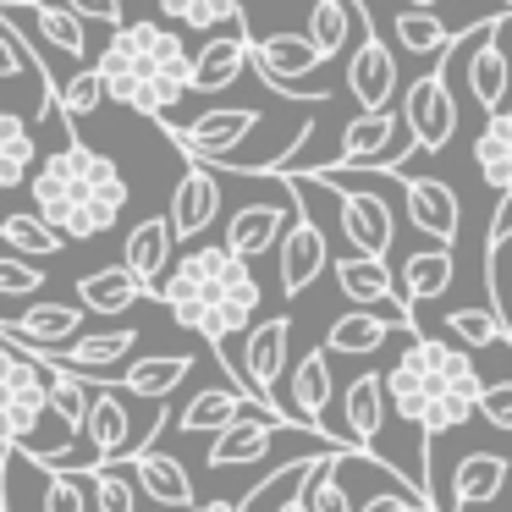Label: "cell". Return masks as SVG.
<instances>
[{"instance_id":"obj_31","label":"cell","mask_w":512,"mask_h":512,"mask_svg":"<svg viewBox=\"0 0 512 512\" xmlns=\"http://www.w3.org/2000/svg\"><path fill=\"white\" fill-rule=\"evenodd\" d=\"M342 413H347V430H353V446H375L380 441V424H386V391H380L375 369H364V375L347 380Z\"/></svg>"},{"instance_id":"obj_30","label":"cell","mask_w":512,"mask_h":512,"mask_svg":"<svg viewBox=\"0 0 512 512\" xmlns=\"http://www.w3.org/2000/svg\"><path fill=\"white\" fill-rule=\"evenodd\" d=\"M474 166H479V177H485L501 199H512V105L490 111L485 133L474 138Z\"/></svg>"},{"instance_id":"obj_51","label":"cell","mask_w":512,"mask_h":512,"mask_svg":"<svg viewBox=\"0 0 512 512\" xmlns=\"http://www.w3.org/2000/svg\"><path fill=\"white\" fill-rule=\"evenodd\" d=\"M0 512H12V496H6V501H0Z\"/></svg>"},{"instance_id":"obj_14","label":"cell","mask_w":512,"mask_h":512,"mask_svg":"<svg viewBox=\"0 0 512 512\" xmlns=\"http://www.w3.org/2000/svg\"><path fill=\"white\" fill-rule=\"evenodd\" d=\"M402 199H408L413 232L435 237V248H457V226H463V210H457L452 182H441V177H402Z\"/></svg>"},{"instance_id":"obj_37","label":"cell","mask_w":512,"mask_h":512,"mask_svg":"<svg viewBox=\"0 0 512 512\" xmlns=\"http://www.w3.org/2000/svg\"><path fill=\"white\" fill-rule=\"evenodd\" d=\"M34 468H45V463H34ZM56 474L83 479V490H89V507H100V512H138L133 479L111 474V468H78V463H67V468H56Z\"/></svg>"},{"instance_id":"obj_24","label":"cell","mask_w":512,"mask_h":512,"mask_svg":"<svg viewBox=\"0 0 512 512\" xmlns=\"http://www.w3.org/2000/svg\"><path fill=\"white\" fill-rule=\"evenodd\" d=\"M149 298H155V292H144L122 265H105V270H89V276H78V309H83V314H100V320H111V314H127L133 303H149Z\"/></svg>"},{"instance_id":"obj_5","label":"cell","mask_w":512,"mask_h":512,"mask_svg":"<svg viewBox=\"0 0 512 512\" xmlns=\"http://www.w3.org/2000/svg\"><path fill=\"white\" fill-rule=\"evenodd\" d=\"M452 72H446V61L435 72H424V78L408 83V94H402L397 105V122L402 133H408V144L419 149V155H441L446 144L457 138V100H452Z\"/></svg>"},{"instance_id":"obj_36","label":"cell","mask_w":512,"mask_h":512,"mask_svg":"<svg viewBox=\"0 0 512 512\" xmlns=\"http://www.w3.org/2000/svg\"><path fill=\"white\" fill-rule=\"evenodd\" d=\"M391 34H397V45L408 50V56H446V50H452V39H457L435 12H413V6H402V12H397Z\"/></svg>"},{"instance_id":"obj_46","label":"cell","mask_w":512,"mask_h":512,"mask_svg":"<svg viewBox=\"0 0 512 512\" xmlns=\"http://www.w3.org/2000/svg\"><path fill=\"white\" fill-rule=\"evenodd\" d=\"M78 23H105V28H122V0H61Z\"/></svg>"},{"instance_id":"obj_10","label":"cell","mask_w":512,"mask_h":512,"mask_svg":"<svg viewBox=\"0 0 512 512\" xmlns=\"http://www.w3.org/2000/svg\"><path fill=\"white\" fill-rule=\"evenodd\" d=\"M314 182H320V177H314ZM320 188H331V182H320ZM331 193H336L342 232H347V243H353V254L386 259L391 254V237H397V215H391V204L380 199V193H358V188H331Z\"/></svg>"},{"instance_id":"obj_38","label":"cell","mask_w":512,"mask_h":512,"mask_svg":"<svg viewBox=\"0 0 512 512\" xmlns=\"http://www.w3.org/2000/svg\"><path fill=\"white\" fill-rule=\"evenodd\" d=\"M0 243H12V254H17V259H56L61 248H67L45 221H39L34 210L6 215V221H0Z\"/></svg>"},{"instance_id":"obj_42","label":"cell","mask_w":512,"mask_h":512,"mask_svg":"<svg viewBox=\"0 0 512 512\" xmlns=\"http://www.w3.org/2000/svg\"><path fill=\"white\" fill-rule=\"evenodd\" d=\"M100 100H105V89H100V72H94V67H83V72H72V78L56 89V116H67V127H72L78 116L100 111Z\"/></svg>"},{"instance_id":"obj_2","label":"cell","mask_w":512,"mask_h":512,"mask_svg":"<svg viewBox=\"0 0 512 512\" xmlns=\"http://www.w3.org/2000/svg\"><path fill=\"white\" fill-rule=\"evenodd\" d=\"M28 188H34V215L61 243L105 237L122 221L127 199H133L122 166L111 155H100V149H89L78 133H67V144L56 155H45L28 171Z\"/></svg>"},{"instance_id":"obj_39","label":"cell","mask_w":512,"mask_h":512,"mask_svg":"<svg viewBox=\"0 0 512 512\" xmlns=\"http://www.w3.org/2000/svg\"><path fill=\"white\" fill-rule=\"evenodd\" d=\"M89 391H94V380L67 375V369H50V375H45V408L56 413L61 424H67V435H78V430H83V413H89Z\"/></svg>"},{"instance_id":"obj_48","label":"cell","mask_w":512,"mask_h":512,"mask_svg":"<svg viewBox=\"0 0 512 512\" xmlns=\"http://www.w3.org/2000/svg\"><path fill=\"white\" fill-rule=\"evenodd\" d=\"M292 485H298V479H292ZM276 512H309V501H303V490H292V496L287 501H281V507Z\"/></svg>"},{"instance_id":"obj_52","label":"cell","mask_w":512,"mask_h":512,"mask_svg":"<svg viewBox=\"0 0 512 512\" xmlns=\"http://www.w3.org/2000/svg\"><path fill=\"white\" fill-rule=\"evenodd\" d=\"M17 6H34V0H17Z\"/></svg>"},{"instance_id":"obj_17","label":"cell","mask_w":512,"mask_h":512,"mask_svg":"<svg viewBox=\"0 0 512 512\" xmlns=\"http://www.w3.org/2000/svg\"><path fill=\"white\" fill-rule=\"evenodd\" d=\"M347 94L358 100V116L386 111L391 94H397V61H391V50L380 45L375 34H364V45L347 61Z\"/></svg>"},{"instance_id":"obj_16","label":"cell","mask_w":512,"mask_h":512,"mask_svg":"<svg viewBox=\"0 0 512 512\" xmlns=\"http://www.w3.org/2000/svg\"><path fill=\"white\" fill-rule=\"evenodd\" d=\"M116 463H133V490H144L155 507H199V490H193L188 468L177 463L171 452H122Z\"/></svg>"},{"instance_id":"obj_12","label":"cell","mask_w":512,"mask_h":512,"mask_svg":"<svg viewBox=\"0 0 512 512\" xmlns=\"http://www.w3.org/2000/svg\"><path fill=\"white\" fill-rule=\"evenodd\" d=\"M215 215H221V182H215L210 166H193L188 160L177 193H171V210H166L171 243H199V237L215 226Z\"/></svg>"},{"instance_id":"obj_44","label":"cell","mask_w":512,"mask_h":512,"mask_svg":"<svg viewBox=\"0 0 512 512\" xmlns=\"http://www.w3.org/2000/svg\"><path fill=\"white\" fill-rule=\"evenodd\" d=\"M39 287H45V270L34 259H0V298H34Z\"/></svg>"},{"instance_id":"obj_47","label":"cell","mask_w":512,"mask_h":512,"mask_svg":"<svg viewBox=\"0 0 512 512\" xmlns=\"http://www.w3.org/2000/svg\"><path fill=\"white\" fill-rule=\"evenodd\" d=\"M188 512H254V507L237 496V501H199V507H188Z\"/></svg>"},{"instance_id":"obj_27","label":"cell","mask_w":512,"mask_h":512,"mask_svg":"<svg viewBox=\"0 0 512 512\" xmlns=\"http://www.w3.org/2000/svg\"><path fill=\"white\" fill-rule=\"evenodd\" d=\"M193 353H160V358H144V364H127L122 380L111 391H127V397H149V402H166L182 380L193 375Z\"/></svg>"},{"instance_id":"obj_7","label":"cell","mask_w":512,"mask_h":512,"mask_svg":"<svg viewBox=\"0 0 512 512\" xmlns=\"http://www.w3.org/2000/svg\"><path fill=\"white\" fill-rule=\"evenodd\" d=\"M254 127H259V111H248V105H215V111L193 116L188 127L166 122V133L193 166H226V160L237 155V144H243Z\"/></svg>"},{"instance_id":"obj_45","label":"cell","mask_w":512,"mask_h":512,"mask_svg":"<svg viewBox=\"0 0 512 512\" xmlns=\"http://www.w3.org/2000/svg\"><path fill=\"white\" fill-rule=\"evenodd\" d=\"M474 413H485L490 430H512V380H496V386L479 391V408Z\"/></svg>"},{"instance_id":"obj_49","label":"cell","mask_w":512,"mask_h":512,"mask_svg":"<svg viewBox=\"0 0 512 512\" xmlns=\"http://www.w3.org/2000/svg\"><path fill=\"white\" fill-rule=\"evenodd\" d=\"M6 468H12V452H0V501H6Z\"/></svg>"},{"instance_id":"obj_28","label":"cell","mask_w":512,"mask_h":512,"mask_svg":"<svg viewBox=\"0 0 512 512\" xmlns=\"http://www.w3.org/2000/svg\"><path fill=\"white\" fill-rule=\"evenodd\" d=\"M254 408V402L243 397V391H232V386H210V391H193V402L188 408H177L171 413V424H177L182 435H204V430H226L232 419H243V413ZM265 419V413H259Z\"/></svg>"},{"instance_id":"obj_15","label":"cell","mask_w":512,"mask_h":512,"mask_svg":"<svg viewBox=\"0 0 512 512\" xmlns=\"http://www.w3.org/2000/svg\"><path fill=\"white\" fill-rule=\"evenodd\" d=\"M248 67L270 83L276 94H287L298 78H309L314 67H325L314 56V45L303 34H265V39H248Z\"/></svg>"},{"instance_id":"obj_29","label":"cell","mask_w":512,"mask_h":512,"mask_svg":"<svg viewBox=\"0 0 512 512\" xmlns=\"http://www.w3.org/2000/svg\"><path fill=\"white\" fill-rule=\"evenodd\" d=\"M490 34H501V23H485V39H474V56H468V89L485 111H501L507 100V83H512V61L507 50L496 45Z\"/></svg>"},{"instance_id":"obj_26","label":"cell","mask_w":512,"mask_h":512,"mask_svg":"<svg viewBox=\"0 0 512 512\" xmlns=\"http://www.w3.org/2000/svg\"><path fill=\"white\" fill-rule=\"evenodd\" d=\"M397 331V325L386 320V314H375V309H347V314H336L331 320V331H325V358H336V353H347V358H369V353H380L386 347V336Z\"/></svg>"},{"instance_id":"obj_34","label":"cell","mask_w":512,"mask_h":512,"mask_svg":"<svg viewBox=\"0 0 512 512\" xmlns=\"http://www.w3.org/2000/svg\"><path fill=\"white\" fill-rule=\"evenodd\" d=\"M39 166V144H34V127L23 122L17 111L0 105V193H12L28 182V171Z\"/></svg>"},{"instance_id":"obj_41","label":"cell","mask_w":512,"mask_h":512,"mask_svg":"<svg viewBox=\"0 0 512 512\" xmlns=\"http://www.w3.org/2000/svg\"><path fill=\"white\" fill-rule=\"evenodd\" d=\"M446 336H457L463 347H512V325L501 320V309H452L446 314Z\"/></svg>"},{"instance_id":"obj_40","label":"cell","mask_w":512,"mask_h":512,"mask_svg":"<svg viewBox=\"0 0 512 512\" xmlns=\"http://www.w3.org/2000/svg\"><path fill=\"white\" fill-rule=\"evenodd\" d=\"M160 12L177 28H193V34H210V28L243 23V0H160Z\"/></svg>"},{"instance_id":"obj_3","label":"cell","mask_w":512,"mask_h":512,"mask_svg":"<svg viewBox=\"0 0 512 512\" xmlns=\"http://www.w3.org/2000/svg\"><path fill=\"white\" fill-rule=\"evenodd\" d=\"M155 298L171 309V320L182 331H193L210 353H226L237 331H248V320L265 303V287H259L254 265L232 259L221 243L188 248L177 265L166 270V287H155Z\"/></svg>"},{"instance_id":"obj_20","label":"cell","mask_w":512,"mask_h":512,"mask_svg":"<svg viewBox=\"0 0 512 512\" xmlns=\"http://www.w3.org/2000/svg\"><path fill=\"white\" fill-rule=\"evenodd\" d=\"M122 270H127V276H133L144 292H155V281L171 270V226H166V215H144V221L127 232Z\"/></svg>"},{"instance_id":"obj_4","label":"cell","mask_w":512,"mask_h":512,"mask_svg":"<svg viewBox=\"0 0 512 512\" xmlns=\"http://www.w3.org/2000/svg\"><path fill=\"white\" fill-rule=\"evenodd\" d=\"M100 89L105 100L127 105L138 116H171V105L193 94V56L182 45V34L160 23H122L111 39H105L100 61Z\"/></svg>"},{"instance_id":"obj_18","label":"cell","mask_w":512,"mask_h":512,"mask_svg":"<svg viewBox=\"0 0 512 512\" xmlns=\"http://www.w3.org/2000/svg\"><path fill=\"white\" fill-rule=\"evenodd\" d=\"M78 331H83V309L78 303H61V298H34L12 325H6V336L34 342V347H67V342H78Z\"/></svg>"},{"instance_id":"obj_13","label":"cell","mask_w":512,"mask_h":512,"mask_svg":"<svg viewBox=\"0 0 512 512\" xmlns=\"http://www.w3.org/2000/svg\"><path fill=\"white\" fill-rule=\"evenodd\" d=\"M292 221V193L287 199H259V204H243V210H232V221H226V237L221 248L232 259H243V265H254L259 254H270V248L281 243V232H287Z\"/></svg>"},{"instance_id":"obj_35","label":"cell","mask_w":512,"mask_h":512,"mask_svg":"<svg viewBox=\"0 0 512 512\" xmlns=\"http://www.w3.org/2000/svg\"><path fill=\"white\" fill-rule=\"evenodd\" d=\"M12 6H17V0H12ZM17 12L34 17L39 39H45V45H56L61 56H72V61L89 56V34H83V23L67 12V6H61V0H34V6H17Z\"/></svg>"},{"instance_id":"obj_8","label":"cell","mask_w":512,"mask_h":512,"mask_svg":"<svg viewBox=\"0 0 512 512\" xmlns=\"http://www.w3.org/2000/svg\"><path fill=\"white\" fill-rule=\"evenodd\" d=\"M320 270H331V243H325V232L314 226V215L292 199V221H287V232H281V243H276L281 292H287V298L309 292L314 281H320Z\"/></svg>"},{"instance_id":"obj_53","label":"cell","mask_w":512,"mask_h":512,"mask_svg":"<svg viewBox=\"0 0 512 512\" xmlns=\"http://www.w3.org/2000/svg\"><path fill=\"white\" fill-rule=\"evenodd\" d=\"M501 6H507V12H512V0H501Z\"/></svg>"},{"instance_id":"obj_6","label":"cell","mask_w":512,"mask_h":512,"mask_svg":"<svg viewBox=\"0 0 512 512\" xmlns=\"http://www.w3.org/2000/svg\"><path fill=\"white\" fill-rule=\"evenodd\" d=\"M45 369L17 358L12 347H0V446H34V430L45 419Z\"/></svg>"},{"instance_id":"obj_32","label":"cell","mask_w":512,"mask_h":512,"mask_svg":"<svg viewBox=\"0 0 512 512\" xmlns=\"http://www.w3.org/2000/svg\"><path fill=\"white\" fill-rule=\"evenodd\" d=\"M507 457H496V452H468L463 463H457V474H452V512H463V507H474V501H496L501 496V485H507Z\"/></svg>"},{"instance_id":"obj_43","label":"cell","mask_w":512,"mask_h":512,"mask_svg":"<svg viewBox=\"0 0 512 512\" xmlns=\"http://www.w3.org/2000/svg\"><path fill=\"white\" fill-rule=\"evenodd\" d=\"M39 474H45V496H39L45 512H89V490H83V479L56 474V468H39Z\"/></svg>"},{"instance_id":"obj_50","label":"cell","mask_w":512,"mask_h":512,"mask_svg":"<svg viewBox=\"0 0 512 512\" xmlns=\"http://www.w3.org/2000/svg\"><path fill=\"white\" fill-rule=\"evenodd\" d=\"M413 12H430V6H441V0H408Z\"/></svg>"},{"instance_id":"obj_22","label":"cell","mask_w":512,"mask_h":512,"mask_svg":"<svg viewBox=\"0 0 512 512\" xmlns=\"http://www.w3.org/2000/svg\"><path fill=\"white\" fill-rule=\"evenodd\" d=\"M347 457H353V452H320V457H309V468L298 474V490H303V501H309V512H353V496H347L342 479H336V468H342ZM391 479H397V485H408V474H391ZM408 490L419 501H430L419 485H408ZM430 507H435V501H430Z\"/></svg>"},{"instance_id":"obj_33","label":"cell","mask_w":512,"mask_h":512,"mask_svg":"<svg viewBox=\"0 0 512 512\" xmlns=\"http://www.w3.org/2000/svg\"><path fill=\"white\" fill-rule=\"evenodd\" d=\"M292 402H298L303 424H320L325 430V408H331V358H325L320 342H314L309 353L298 358V369H292Z\"/></svg>"},{"instance_id":"obj_1","label":"cell","mask_w":512,"mask_h":512,"mask_svg":"<svg viewBox=\"0 0 512 512\" xmlns=\"http://www.w3.org/2000/svg\"><path fill=\"white\" fill-rule=\"evenodd\" d=\"M380 391H386V408H397L408 424H419V490L435 501L430 485V446L441 441L446 430H463L479 408V364L452 342H435V336H413L397 353V364L380 375Z\"/></svg>"},{"instance_id":"obj_19","label":"cell","mask_w":512,"mask_h":512,"mask_svg":"<svg viewBox=\"0 0 512 512\" xmlns=\"http://www.w3.org/2000/svg\"><path fill=\"white\" fill-rule=\"evenodd\" d=\"M248 72V23H232V34H215L193 56V94H221Z\"/></svg>"},{"instance_id":"obj_23","label":"cell","mask_w":512,"mask_h":512,"mask_svg":"<svg viewBox=\"0 0 512 512\" xmlns=\"http://www.w3.org/2000/svg\"><path fill=\"white\" fill-rule=\"evenodd\" d=\"M281 435V424H270V419H232L226 430H215V441H210V452H204V463L221 474V468H248V463H259V457L270 452V441Z\"/></svg>"},{"instance_id":"obj_9","label":"cell","mask_w":512,"mask_h":512,"mask_svg":"<svg viewBox=\"0 0 512 512\" xmlns=\"http://www.w3.org/2000/svg\"><path fill=\"white\" fill-rule=\"evenodd\" d=\"M331 276H336V287L353 298V309H375V314L380 309H397V331H408V342H413V336H424L419 320H413V303L397 298V281H391L386 259L342 254V259H331Z\"/></svg>"},{"instance_id":"obj_21","label":"cell","mask_w":512,"mask_h":512,"mask_svg":"<svg viewBox=\"0 0 512 512\" xmlns=\"http://www.w3.org/2000/svg\"><path fill=\"white\" fill-rule=\"evenodd\" d=\"M391 281H397V298L402 303L446 298V287L457 281V254H452V248H419V254H408L397 270H391Z\"/></svg>"},{"instance_id":"obj_11","label":"cell","mask_w":512,"mask_h":512,"mask_svg":"<svg viewBox=\"0 0 512 512\" xmlns=\"http://www.w3.org/2000/svg\"><path fill=\"white\" fill-rule=\"evenodd\" d=\"M83 441L94 446V457L89 463H78V468H111L116 457L133 446V413H127V402H122V391H111V386H100L94 380V391H89V413H83ZM50 468V463H45ZM56 468H67V463H56Z\"/></svg>"},{"instance_id":"obj_25","label":"cell","mask_w":512,"mask_h":512,"mask_svg":"<svg viewBox=\"0 0 512 512\" xmlns=\"http://www.w3.org/2000/svg\"><path fill=\"white\" fill-rule=\"evenodd\" d=\"M353 28H369V12H364V0H314V12H309V28H303V39L314 45V56L331 61L336 50L353 39Z\"/></svg>"}]
</instances>
